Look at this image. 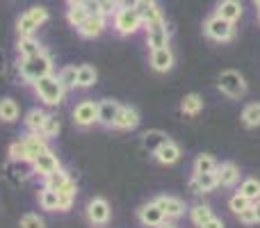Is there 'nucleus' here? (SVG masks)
I'll return each mask as SVG.
<instances>
[{"label": "nucleus", "instance_id": "1", "mask_svg": "<svg viewBox=\"0 0 260 228\" xmlns=\"http://www.w3.org/2000/svg\"><path fill=\"white\" fill-rule=\"evenodd\" d=\"M18 71H21V78L27 82H35L39 78L48 76L53 71V59L48 57L46 53L32 55V57H23L21 64H18Z\"/></svg>", "mask_w": 260, "mask_h": 228}, {"label": "nucleus", "instance_id": "2", "mask_svg": "<svg viewBox=\"0 0 260 228\" xmlns=\"http://www.w3.org/2000/svg\"><path fill=\"white\" fill-rule=\"evenodd\" d=\"M35 91L46 105H59L64 101V91L67 89L62 87L59 78H55V76H50L48 73V76L35 80Z\"/></svg>", "mask_w": 260, "mask_h": 228}, {"label": "nucleus", "instance_id": "3", "mask_svg": "<svg viewBox=\"0 0 260 228\" xmlns=\"http://www.w3.org/2000/svg\"><path fill=\"white\" fill-rule=\"evenodd\" d=\"M142 25H144V21L137 9H117V14H114V30L121 37L135 35Z\"/></svg>", "mask_w": 260, "mask_h": 228}, {"label": "nucleus", "instance_id": "4", "mask_svg": "<svg viewBox=\"0 0 260 228\" xmlns=\"http://www.w3.org/2000/svg\"><path fill=\"white\" fill-rule=\"evenodd\" d=\"M203 30H206V35L215 41H231L233 39V23L226 21V18H221L219 14H215V16L208 18L206 25H203Z\"/></svg>", "mask_w": 260, "mask_h": 228}, {"label": "nucleus", "instance_id": "5", "mask_svg": "<svg viewBox=\"0 0 260 228\" xmlns=\"http://www.w3.org/2000/svg\"><path fill=\"white\" fill-rule=\"evenodd\" d=\"M144 27H146V44H148V48L151 50L169 46V27H167L165 18L153 21V23H146Z\"/></svg>", "mask_w": 260, "mask_h": 228}, {"label": "nucleus", "instance_id": "6", "mask_svg": "<svg viewBox=\"0 0 260 228\" xmlns=\"http://www.w3.org/2000/svg\"><path fill=\"white\" fill-rule=\"evenodd\" d=\"M219 89L231 99H240L247 94V82L238 71H224L219 76Z\"/></svg>", "mask_w": 260, "mask_h": 228}, {"label": "nucleus", "instance_id": "7", "mask_svg": "<svg viewBox=\"0 0 260 228\" xmlns=\"http://www.w3.org/2000/svg\"><path fill=\"white\" fill-rule=\"evenodd\" d=\"M105 27H108V16H103V14H94V16H87L85 21L78 25V35L85 37V39H94V37L103 35Z\"/></svg>", "mask_w": 260, "mask_h": 228}, {"label": "nucleus", "instance_id": "8", "mask_svg": "<svg viewBox=\"0 0 260 228\" xmlns=\"http://www.w3.org/2000/svg\"><path fill=\"white\" fill-rule=\"evenodd\" d=\"M73 121H76L80 128H87V125H91L94 121H99V103H94V101L80 103L76 108V112H73Z\"/></svg>", "mask_w": 260, "mask_h": 228}, {"label": "nucleus", "instance_id": "9", "mask_svg": "<svg viewBox=\"0 0 260 228\" xmlns=\"http://www.w3.org/2000/svg\"><path fill=\"white\" fill-rule=\"evenodd\" d=\"M87 217H89V221L96 226L108 224L110 221V203L105 201V199H94V201H89V206H87Z\"/></svg>", "mask_w": 260, "mask_h": 228}, {"label": "nucleus", "instance_id": "10", "mask_svg": "<svg viewBox=\"0 0 260 228\" xmlns=\"http://www.w3.org/2000/svg\"><path fill=\"white\" fill-rule=\"evenodd\" d=\"M32 167H35L37 174L48 176V174H55V171L59 169V160H57V155H55V153L48 148V151L39 153V155L32 160Z\"/></svg>", "mask_w": 260, "mask_h": 228}, {"label": "nucleus", "instance_id": "11", "mask_svg": "<svg viewBox=\"0 0 260 228\" xmlns=\"http://www.w3.org/2000/svg\"><path fill=\"white\" fill-rule=\"evenodd\" d=\"M151 67L155 69V71H160V73L169 71V69L174 67V53L169 50V46L151 50Z\"/></svg>", "mask_w": 260, "mask_h": 228}, {"label": "nucleus", "instance_id": "12", "mask_svg": "<svg viewBox=\"0 0 260 228\" xmlns=\"http://www.w3.org/2000/svg\"><path fill=\"white\" fill-rule=\"evenodd\" d=\"M165 219H167L165 212H162L155 203H148V206H144L142 210H139V221L148 228H157L160 224H165Z\"/></svg>", "mask_w": 260, "mask_h": 228}, {"label": "nucleus", "instance_id": "13", "mask_svg": "<svg viewBox=\"0 0 260 228\" xmlns=\"http://www.w3.org/2000/svg\"><path fill=\"white\" fill-rule=\"evenodd\" d=\"M155 206L165 212L167 219H174V217H180L185 212V203L180 199H174V197H160L155 199Z\"/></svg>", "mask_w": 260, "mask_h": 228}, {"label": "nucleus", "instance_id": "14", "mask_svg": "<svg viewBox=\"0 0 260 228\" xmlns=\"http://www.w3.org/2000/svg\"><path fill=\"white\" fill-rule=\"evenodd\" d=\"M242 12H244V7L240 0H221V3L217 5V14L231 23L240 21V18H242Z\"/></svg>", "mask_w": 260, "mask_h": 228}, {"label": "nucleus", "instance_id": "15", "mask_svg": "<svg viewBox=\"0 0 260 228\" xmlns=\"http://www.w3.org/2000/svg\"><path fill=\"white\" fill-rule=\"evenodd\" d=\"M215 176H217V185H221V187H231V185L238 183L240 169L233 165V162H226V165L217 167V169H215Z\"/></svg>", "mask_w": 260, "mask_h": 228}, {"label": "nucleus", "instance_id": "16", "mask_svg": "<svg viewBox=\"0 0 260 228\" xmlns=\"http://www.w3.org/2000/svg\"><path fill=\"white\" fill-rule=\"evenodd\" d=\"M139 125V112L135 108H121L119 110V116L114 119L112 128L117 130H133Z\"/></svg>", "mask_w": 260, "mask_h": 228}, {"label": "nucleus", "instance_id": "17", "mask_svg": "<svg viewBox=\"0 0 260 228\" xmlns=\"http://www.w3.org/2000/svg\"><path fill=\"white\" fill-rule=\"evenodd\" d=\"M119 110H121V105L117 101H103V103H99V123L112 128L114 119L119 116Z\"/></svg>", "mask_w": 260, "mask_h": 228}, {"label": "nucleus", "instance_id": "18", "mask_svg": "<svg viewBox=\"0 0 260 228\" xmlns=\"http://www.w3.org/2000/svg\"><path fill=\"white\" fill-rule=\"evenodd\" d=\"M189 187L194 192H212L217 187V176L215 171H208V174H194V178L189 180Z\"/></svg>", "mask_w": 260, "mask_h": 228}, {"label": "nucleus", "instance_id": "19", "mask_svg": "<svg viewBox=\"0 0 260 228\" xmlns=\"http://www.w3.org/2000/svg\"><path fill=\"white\" fill-rule=\"evenodd\" d=\"M155 157L162 162V165H174V162L180 157V148L169 139V142L162 144V146L155 151Z\"/></svg>", "mask_w": 260, "mask_h": 228}, {"label": "nucleus", "instance_id": "20", "mask_svg": "<svg viewBox=\"0 0 260 228\" xmlns=\"http://www.w3.org/2000/svg\"><path fill=\"white\" fill-rule=\"evenodd\" d=\"M16 48H18V55H21V57H32V55L44 53L41 44L37 39H32V37H18Z\"/></svg>", "mask_w": 260, "mask_h": 228}, {"label": "nucleus", "instance_id": "21", "mask_svg": "<svg viewBox=\"0 0 260 228\" xmlns=\"http://www.w3.org/2000/svg\"><path fill=\"white\" fill-rule=\"evenodd\" d=\"M96 80H99V73H96L94 67H89V64H82V67H78V80H76L78 87L87 89V87L96 85Z\"/></svg>", "mask_w": 260, "mask_h": 228}, {"label": "nucleus", "instance_id": "22", "mask_svg": "<svg viewBox=\"0 0 260 228\" xmlns=\"http://www.w3.org/2000/svg\"><path fill=\"white\" fill-rule=\"evenodd\" d=\"M25 146H27V151H30V155H32V160H35L39 153H44V151H48V144H46V137L41 135L39 137V133H32V135H27L25 139Z\"/></svg>", "mask_w": 260, "mask_h": 228}, {"label": "nucleus", "instance_id": "23", "mask_svg": "<svg viewBox=\"0 0 260 228\" xmlns=\"http://www.w3.org/2000/svg\"><path fill=\"white\" fill-rule=\"evenodd\" d=\"M167 142H169V137H167L162 130H148V133L144 135V148L151 151V153H155L157 148H160L162 144H167Z\"/></svg>", "mask_w": 260, "mask_h": 228}, {"label": "nucleus", "instance_id": "24", "mask_svg": "<svg viewBox=\"0 0 260 228\" xmlns=\"http://www.w3.org/2000/svg\"><path fill=\"white\" fill-rule=\"evenodd\" d=\"M201 108H203V99L199 94H187L183 99V103H180V110H183V114H187V116L199 114Z\"/></svg>", "mask_w": 260, "mask_h": 228}, {"label": "nucleus", "instance_id": "25", "mask_svg": "<svg viewBox=\"0 0 260 228\" xmlns=\"http://www.w3.org/2000/svg\"><path fill=\"white\" fill-rule=\"evenodd\" d=\"M18 119V105L16 101L12 99H3L0 101V121H5V123H12V121Z\"/></svg>", "mask_w": 260, "mask_h": 228}, {"label": "nucleus", "instance_id": "26", "mask_svg": "<svg viewBox=\"0 0 260 228\" xmlns=\"http://www.w3.org/2000/svg\"><path fill=\"white\" fill-rule=\"evenodd\" d=\"M37 27H39V23H37L27 12L16 21V32H18V37H32Z\"/></svg>", "mask_w": 260, "mask_h": 228}, {"label": "nucleus", "instance_id": "27", "mask_svg": "<svg viewBox=\"0 0 260 228\" xmlns=\"http://www.w3.org/2000/svg\"><path fill=\"white\" fill-rule=\"evenodd\" d=\"M57 201H59V194L50 187H44L39 192V206L44 210H57Z\"/></svg>", "mask_w": 260, "mask_h": 228}, {"label": "nucleus", "instance_id": "28", "mask_svg": "<svg viewBox=\"0 0 260 228\" xmlns=\"http://www.w3.org/2000/svg\"><path fill=\"white\" fill-rule=\"evenodd\" d=\"M9 157H12L14 162H32V155H30V151H27L25 142H14L12 146H9Z\"/></svg>", "mask_w": 260, "mask_h": 228}, {"label": "nucleus", "instance_id": "29", "mask_svg": "<svg viewBox=\"0 0 260 228\" xmlns=\"http://www.w3.org/2000/svg\"><path fill=\"white\" fill-rule=\"evenodd\" d=\"M46 121V112L44 110H30L25 114V125L32 130V133H41V125Z\"/></svg>", "mask_w": 260, "mask_h": 228}, {"label": "nucleus", "instance_id": "30", "mask_svg": "<svg viewBox=\"0 0 260 228\" xmlns=\"http://www.w3.org/2000/svg\"><path fill=\"white\" fill-rule=\"evenodd\" d=\"M240 194H242V197H247L249 201H258V199H260V180L247 178L242 183V187H240Z\"/></svg>", "mask_w": 260, "mask_h": 228}, {"label": "nucleus", "instance_id": "31", "mask_svg": "<svg viewBox=\"0 0 260 228\" xmlns=\"http://www.w3.org/2000/svg\"><path fill=\"white\" fill-rule=\"evenodd\" d=\"M69 174L67 171H62V169H57L55 171V174H48L46 176V187H50V189H55V192H57V189H62L64 185L69 183Z\"/></svg>", "mask_w": 260, "mask_h": 228}, {"label": "nucleus", "instance_id": "32", "mask_svg": "<svg viewBox=\"0 0 260 228\" xmlns=\"http://www.w3.org/2000/svg\"><path fill=\"white\" fill-rule=\"evenodd\" d=\"M242 119H244V123H247L249 128H258L260 125V103L247 105L244 112H242Z\"/></svg>", "mask_w": 260, "mask_h": 228}, {"label": "nucleus", "instance_id": "33", "mask_svg": "<svg viewBox=\"0 0 260 228\" xmlns=\"http://www.w3.org/2000/svg\"><path fill=\"white\" fill-rule=\"evenodd\" d=\"M87 16H89V14H87V9L82 7V5H73V7H69V12H67V21L71 23L73 27L80 25Z\"/></svg>", "mask_w": 260, "mask_h": 228}, {"label": "nucleus", "instance_id": "34", "mask_svg": "<svg viewBox=\"0 0 260 228\" xmlns=\"http://www.w3.org/2000/svg\"><path fill=\"white\" fill-rule=\"evenodd\" d=\"M57 78H59V82H62L64 89H73V87H78V85H76V80H78V69H76V67L62 69V73H59Z\"/></svg>", "mask_w": 260, "mask_h": 228}, {"label": "nucleus", "instance_id": "35", "mask_svg": "<svg viewBox=\"0 0 260 228\" xmlns=\"http://www.w3.org/2000/svg\"><path fill=\"white\" fill-rule=\"evenodd\" d=\"M189 215H192V221H194V224L201 228V226L212 217V210H210L208 206H194L192 210H189Z\"/></svg>", "mask_w": 260, "mask_h": 228}, {"label": "nucleus", "instance_id": "36", "mask_svg": "<svg viewBox=\"0 0 260 228\" xmlns=\"http://www.w3.org/2000/svg\"><path fill=\"white\" fill-rule=\"evenodd\" d=\"M215 157L212 155H199L197 162H194V174H208V171H215Z\"/></svg>", "mask_w": 260, "mask_h": 228}, {"label": "nucleus", "instance_id": "37", "mask_svg": "<svg viewBox=\"0 0 260 228\" xmlns=\"http://www.w3.org/2000/svg\"><path fill=\"white\" fill-rule=\"evenodd\" d=\"M57 133H59V119L55 114H46V121L41 125V135L48 139V137H55Z\"/></svg>", "mask_w": 260, "mask_h": 228}, {"label": "nucleus", "instance_id": "38", "mask_svg": "<svg viewBox=\"0 0 260 228\" xmlns=\"http://www.w3.org/2000/svg\"><path fill=\"white\" fill-rule=\"evenodd\" d=\"M251 203H253V201H249L247 197H242V194H235V197L229 201V206H231V210H233L235 215H240V212H242L244 208H249Z\"/></svg>", "mask_w": 260, "mask_h": 228}, {"label": "nucleus", "instance_id": "39", "mask_svg": "<svg viewBox=\"0 0 260 228\" xmlns=\"http://www.w3.org/2000/svg\"><path fill=\"white\" fill-rule=\"evenodd\" d=\"M21 228H44V219L39 215H23L21 219Z\"/></svg>", "mask_w": 260, "mask_h": 228}, {"label": "nucleus", "instance_id": "40", "mask_svg": "<svg viewBox=\"0 0 260 228\" xmlns=\"http://www.w3.org/2000/svg\"><path fill=\"white\" fill-rule=\"evenodd\" d=\"M99 3V9L103 16H112V14H117V0H96Z\"/></svg>", "mask_w": 260, "mask_h": 228}, {"label": "nucleus", "instance_id": "41", "mask_svg": "<svg viewBox=\"0 0 260 228\" xmlns=\"http://www.w3.org/2000/svg\"><path fill=\"white\" fill-rule=\"evenodd\" d=\"M57 194H59V192H57ZM73 201H76V194H59L57 210H59V212H67V210H71Z\"/></svg>", "mask_w": 260, "mask_h": 228}, {"label": "nucleus", "instance_id": "42", "mask_svg": "<svg viewBox=\"0 0 260 228\" xmlns=\"http://www.w3.org/2000/svg\"><path fill=\"white\" fill-rule=\"evenodd\" d=\"M27 14H30V16L39 23V25H44V23L48 21V9H46V7H32V9H27Z\"/></svg>", "mask_w": 260, "mask_h": 228}, {"label": "nucleus", "instance_id": "43", "mask_svg": "<svg viewBox=\"0 0 260 228\" xmlns=\"http://www.w3.org/2000/svg\"><path fill=\"white\" fill-rule=\"evenodd\" d=\"M238 217H240V221H242V224H256V210H253V203L249 208H244Z\"/></svg>", "mask_w": 260, "mask_h": 228}, {"label": "nucleus", "instance_id": "44", "mask_svg": "<svg viewBox=\"0 0 260 228\" xmlns=\"http://www.w3.org/2000/svg\"><path fill=\"white\" fill-rule=\"evenodd\" d=\"M139 0H117V7L119 9H137Z\"/></svg>", "mask_w": 260, "mask_h": 228}, {"label": "nucleus", "instance_id": "45", "mask_svg": "<svg viewBox=\"0 0 260 228\" xmlns=\"http://www.w3.org/2000/svg\"><path fill=\"white\" fill-rule=\"evenodd\" d=\"M201 228H224V224H221V219H215V217H210V219H208Z\"/></svg>", "mask_w": 260, "mask_h": 228}, {"label": "nucleus", "instance_id": "46", "mask_svg": "<svg viewBox=\"0 0 260 228\" xmlns=\"http://www.w3.org/2000/svg\"><path fill=\"white\" fill-rule=\"evenodd\" d=\"M59 194H76V183H73V180H69L67 185H64L62 189H57Z\"/></svg>", "mask_w": 260, "mask_h": 228}, {"label": "nucleus", "instance_id": "47", "mask_svg": "<svg viewBox=\"0 0 260 228\" xmlns=\"http://www.w3.org/2000/svg\"><path fill=\"white\" fill-rule=\"evenodd\" d=\"M153 3H155V0H139L137 7H148V5H153Z\"/></svg>", "mask_w": 260, "mask_h": 228}, {"label": "nucleus", "instance_id": "48", "mask_svg": "<svg viewBox=\"0 0 260 228\" xmlns=\"http://www.w3.org/2000/svg\"><path fill=\"white\" fill-rule=\"evenodd\" d=\"M253 210H256V221H260V201L253 206Z\"/></svg>", "mask_w": 260, "mask_h": 228}, {"label": "nucleus", "instance_id": "49", "mask_svg": "<svg viewBox=\"0 0 260 228\" xmlns=\"http://www.w3.org/2000/svg\"><path fill=\"white\" fill-rule=\"evenodd\" d=\"M67 3H69V7H73V5H82L85 0H67Z\"/></svg>", "mask_w": 260, "mask_h": 228}, {"label": "nucleus", "instance_id": "50", "mask_svg": "<svg viewBox=\"0 0 260 228\" xmlns=\"http://www.w3.org/2000/svg\"><path fill=\"white\" fill-rule=\"evenodd\" d=\"M253 5H256V9L260 12V0H253Z\"/></svg>", "mask_w": 260, "mask_h": 228}, {"label": "nucleus", "instance_id": "51", "mask_svg": "<svg viewBox=\"0 0 260 228\" xmlns=\"http://www.w3.org/2000/svg\"><path fill=\"white\" fill-rule=\"evenodd\" d=\"M157 228H174V226H169V224H160Z\"/></svg>", "mask_w": 260, "mask_h": 228}]
</instances>
